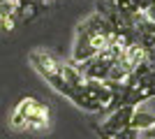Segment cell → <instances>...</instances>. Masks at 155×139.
Wrapping results in <instances>:
<instances>
[{
    "label": "cell",
    "mask_w": 155,
    "mask_h": 139,
    "mask_svg": "<svg viewBox=\"0 0 155 139\" xmlns=\"http://www.w3.org/2000/svg\"><path fill=\"white\" fill-rule=\"evenodd\" d=\"M49 125H51V109H49V104L35 98L30 104V111H28L26 130L28 132H46Z\"/></svg>",
    "instance_id": "cell-3"
},
{
    "label": "cell",
    "mask_w": 155,
    "mask_h": 139,
    "mask_svg": "<svg viewBox=\"0 0 155 139\" xmlns=\"http://www.w3.org/2000/svg\"><path fill=\"white\" fill-rule=\"evenodd\" d=\"M153 125H155V114L143 111V109H139V107H137L134 116H132V127H134V130H139V132H146V130H150Z\"/></svg>",
    "instance_id": "cell-4"
},
{
    "label": "cell",
    "mask_w": 155,
    "mask_h": 139,
    "mask_svg": "<svg viewBox=\"0 0 155 139\" xmlns=\"http://www.w3.org/2000/svg\"><path fill=\"white\" fill-rule=\"evenodd\" d=\"M134 111H137L134 104H123V107H118V109H114V111L107 116V121H102V125H97V127L107 134H118L120 130L132 125Z\"/></svg>",
    "instance_id": "cell-2"
},
{
    "label": "cell",
    "mask_w": 155,
    "mask_h": 139,
    "mask_svg": "<svg viewBox=\"0 0 155 139\" xmlns=\"http://www.w3.org/2000/svg\"><path fill=\"white\" fill-rule=\"evenodd\" d=\"M111 137H116V139H139V130H134V127L130 125L125 130H120L118 134H111Z\"/></svg>",
    "instance_id": "cell-5"
},
{
    "label": "cell",
    "mask_w": 155,
    "mask_h": 139,
    "mask_svg": "<svg viewBox=\"0 0 155 139\" xmlns=\"http://www.w3.org/2000/svg\"><path fill=\"white\" fill-rule=\"evenodd\" d=\"M143 14H146V16H148V19L155 23V2H153V5H150V7H148V9H146Z\"/></svg>",
    "instance_id": "cell-6"
},
{
    "label": "cell",
    "mask_w": 155,
    "mask_h": 139,
    "mask_svg": "<svg viewBox=\"0 0 155 139\" xmlns=\"http://www.w3.org/2000/svg\"><path fill=\"white\" fill-rule=\"evenodd\" d=\"M28 60H30V65L35 67V72H37L56 93H60V95L67 98V100L74 95V88H70L67 81L63 79V60H60L58 56L49 53L46 49H35V51H30Z\"/></svg>",
    "instance_id": "cell-1"
}]
</instances>
